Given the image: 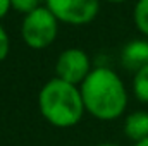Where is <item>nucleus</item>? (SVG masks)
Masks as SVG:
<instances>
[{
    "instance_id": "nucleus-1",
    "label": "nucleus",
    "mask_w": 148,
    "mask_h": 146,
    "mask_svg": "<svg viewBox=\"0 0 148 146\" xmlns=\"http://www.w3.org/2000/svg\"><path fill=\"white\" fill-rule=\"evenodd\" d=\"M86 112L97 120H115L127 107L124 81L110 67H95L79 86Z\"/></svg>"
},
{
    "instance_id": "nucleus-2",
    "label": "nucleus",
    "mask_w": 148,
    "mask_h": 146,
    "mask_svg": "<svg viewBox=\"0 0 148 146\" xmlns=\"http://www.w3.org/2000/svg\"><path fill=\"white\" fill-rule=\"evenodd\" d=\"M38 108L50 126L59 129L79 124L86 112L79 86L59 77H53L41 86L38 93Z\"/></svg>"
},
{
    "instance_id": "nucleus-3",
    "label": "nucleus",
    "mask_w": 148,
    "mask_h": 146,
    "mask_svg": "<svg viewBox=\"0 0 148 146\" xmlns=\"http://www.w3.org/2000/svg\"><path fill=\"white\" fill-rule=\"evenodd\" d=\"M57 33H59V21L48 10L47 5H41L33 12L26 14L21 23L23 41L33 50H43L50 46L55 41Z\"/></svg>"
},
{
    "instance_id": "nucleus-4",
    "label": "nucleus",
    "mask_w": 148,
    "mask_h": 146,
    "mask_svg": "<svg viewBox=\"0 0 148 146\" xmlns=\"http://www.w3.org/2000/svg\"><path fill=\"white\" fill-rule=\"evenodd\" d=\"M59 23L69 26L90 24L100 10V0H45Z\"/></svg>"
},
{
    "instance_id": "nucleus-5",
    "label": "nucleus",
    "mask_w": 148,
    "mask_h": 146,
    "mask_svg": "<svg viewBox=\"0 0 148 146\" xmlns=\"http://www.w3.org/2000/svg\"><path fill=\"white\" fill-rule=\"evenodd\" d=\"M91 71V60L81 48H66L55 62V77L76 86H81Z\"/></svg>"
},
{
    "instance_id": "nucleus-6",
    "label": "nucleus",
    "mask_w": 148,
    "mask_h": 146,
    "mask_svg": "<svg viewBox=\"0 0 148 146\" xmlns=\"http://www.w3.org/2000/svg\"><path fill=\"white\" fill-rule=\"evenodd\" d=\"M121 60L126 69H131L134 72L148 65V41L147 40H133L126 43L121 52Z\"/></svg>"
},
{
    "instance_id": "nucleus-7",
    "label": "nucleus",
    "mask_w": 148,
    "mask_h": 146,
    "mask_svg": "<svg viewBox=\"0 0 148 146\" xmlns=\"http://www.w3.org/2000/svg\"><path fill=\"white\" fill-rule=\"evenodd\" d=\"M124 134L134 143L148 139V112L136 110L129 113L124 119Z\"/></svg>"
},
{
    "instance_id": "nucleus-8",
    "label": "nucleus",
    "mask_w": 148,
    "mask_h": 146,
    "mask_svg": "<svg viewBox=\"0 0 148 146\" xmlns=\"http://www.w3.org/2000/svg\"><path fill=\"white\" fill-rule=\"evenodd\" d=\"M133 93L138 102L148 103V65L134 72L133 77Z\"/></svg>"
},
{
    "instance_id": "nucleus-9",
    "label": "nucleus",
    "mask_w": 148,
    "mask_h": 146,
    "mask_svg": "<svg viewBox=\"0 0 148 146\" xmlns=\"http://www.w3.org/2000/svg\"><path fill=\"white\" fill-rule=\"evenodd\" d=\"M133 21L140 33L148 36V0H138L133 9Z\"/></svg>"
},
{
    "instance_id": "nucleus-10",
    "label": "nucleus",
    "mask_w": 148,
    "mask_h": 146,
    "mask_svg": "<svg viewBox=\"0 0 148 146\" xmlns=\"http://www.w3.org/2000/svg\"><path fill=\"white\" fill-rule=\"evenodd\" d=\"M12 2V10L16 12H21V14H29L33 12L35 9L41 7V2L43 0H10Z\"/></svg>"
},
{
    "instance_id": "nucleus-11",
    "label": "nucleus",
    "mask_w": 148,
    "mask_h": 146,
    "mask_svg": "<svg viewBox=\"0 0 148 146\" xmlns=\"http://www.w3.org/2000/svg\"><path fill=\"white\" fill-rule=\"evenodd\" d=\"M9 50H10V40H9V35H7L5 28L0 24V62H3L7 59Z\"/></svg>"
},
{
    "instance_id": "nucleus-12",
    "label": "nucleus",
    "mask_w": 148,
    "mask_h": 146,
    "mask_svg": "<svg viewBox=\"0 0 148 146\" xmlns=\"http://www.w3.org/2000/svg\"><path fill=\"white\" fill-rule=\"evenodd\" d=\"M12 10V2L10 0H0V21Z\"/></svg>"
},
{
    "instance_id": "nucleus-13",
    "label": "nucleus",
    "mask_w": 148,
    "mask_h": 146,
    "mask_svg": "<svg viewBox=\"0 0 148 146\" xmlns=\"http://www.w3.org/2000/svg\"><path fill=\"white\" fill-rule=\"evenodd\" d=\"M134 146H148V139H143L140 143H134Z\"/></svg>"
},
{
    "instance_id": "nucleus-14",
    "label": "nucleus",
    "mask_w": 148,
    "mask_h": 146,
    "mask_svg": "<svg viewBox=\"0 0 148 146\" xmlns=\"http://www.w3.org/2000/svg\"><path fill=\"white\" fill-rule=\"evenodd\" d=\"M105 2H110V3H122V2H127V0H105Z\"/></svg>"
},
{
    "instance_id": "nucleus-15",
    "label": "nucleus",
    "mask_w": 148,
    "mask_h": 146,
    "mask_svg": "<svg viewBox=\"0 0 148 146\" xmlns=\"http://www.w3.org/2000/svg\"><path fill=\"white\" fill-rule=\"evenodd\" d=\"M97 146H119V145H114V143H100V145Z\"/></svg>"
}]
</instances>
